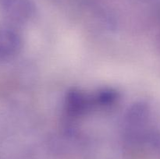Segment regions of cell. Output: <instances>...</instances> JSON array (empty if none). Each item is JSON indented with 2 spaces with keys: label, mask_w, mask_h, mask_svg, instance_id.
I'll list each match as a JSON object with an SVG mask.
<instances>
[{
  "label": "cell",
  "mask_w": 160,
  "mask_h": 159,
  "mask_svg": "<svg viewBox=\"0 0 160 159\" xmlns=\"http://www.w3.org/2000/svg\"><path fill=\"white\" fill-rule=\"evenodd\" d=\"M0 7L9 19L20 22L29 20L35 11L31 0H0Z\"/></svg>",
  "instance_id": "obj_1"
},
{
  "label": "cell",
  "mask_w": 160,
  "mask_h": 159,
  "mask_svg": "<svg viewBox=\"0 0 160 159\" xmlns=\"http://www.w3.org/2000/svg\"><path fill=\"white\" fill-rule=\"evenodd\" d=\"M21 45L18 34L12 30L0 27V59H5L15 55Z\"/></svg>",
  "instance_id": "obj_2"
},
{
  "label": "cell",
  "mask_w": 160,
  "mask_h": 159,
  "mask_svg": "<svg viewBox=\"0 0 160 159\" xmlns=\"http://www.w3.org/2000/svg\"><path fill=\"white\" fill-rule=\"evenodd\" d=\"M89 101L84 94L78 90H72L67 94V106L69 112L78 115L87 109Z\"/></svg>",
  "instance_id": "obj_3"
},
{
  "label": "cell",
  "mask_w": 160,
  "mask_h": 159,
  "mask_svg": "<svg viewBox=\"0 0 160 159\" xmlns=\"http://www.w3.org/2000/svg\"><path fill=\"white\" fill-rule=\"evenodd\" d=\"M117 94L116 91L112 90H104L98 93L96 98L100 104H109L113 103L117 100Z\"/></svg>",
  "instance_id": "obj_4"
}]
</instances>
